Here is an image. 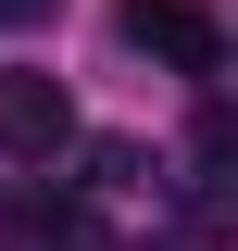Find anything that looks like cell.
<instances>
[{
    "label": "cell",
    "mask_w": 238,
    "mask_h": 251,
    "mask_svg": "<svg viewBox=\"0 0 238 251\" xmlns=\"http://www.w3.org/2000/svg\"><path fill=\"white\" fill-rule=\"evenodd\" d=\"M63 138H75V100H63V75L0 63V151H13V163H50Z\"/></svg>",
    "instance_id": "obj_1"
},
{
    "label": "cell",
    "mask_w": 238,
    "mask_h": 251,
    "mask_svg": "<svg viewBox=\"0 0 238 251\" xmlns=\"http://www.w3.org/2000/svg\"><path fill=\"white\" fill-rule=\"evenodd\" d=\"M125 38H138L150 63H176V75H213V63H226V38H213L188 0H125Z\"/></svg>",
    "instance_id": "obj_2"
},
{
    "label": "cell",
    "mask_w": 238,
    "mask_h": 251,
    "mask_svg": "<svg viewBox=\"0 0 238 251\" xmlns=\"http://www.w3.org/2000/svg\"><path fill=\"white\" fill-rule=\"evenodd\" d=\"M50 13H63V0H0V25H50Z\"/></svg>",
    "instance_id": "obj_3"
},
{
    "label": "cell",
    "mask_w": 238,
    "mask_h": 251,
    "mask_svg": "<svg viewBox=\"0 0 238 251\" xmlns=\"http://www.w3.org/2000/svg\"><path fill=\"white\" fill-rule=\"evenodd\" d=\"M163 251H188V239H163Z\"/></svg>",
    "instance_id": "obj_4"
}]
</instances>
